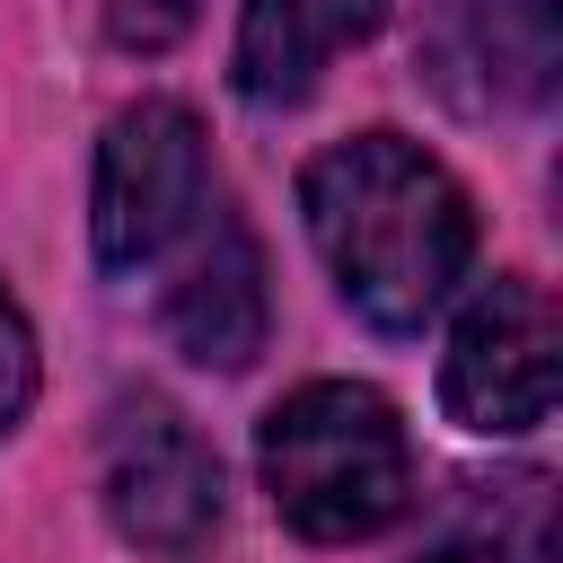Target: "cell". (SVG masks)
I'll use <instances>...</instances> for the list:
<instances>
[{"label": "cell", "instance_id": "obj_6", "mask_svg": "<svg viewBox=\"0 0 563 563\" xmlns=\"http://www.w3.org/2000/svg\"><path fill=\"white\" fill-rule=\"evenodd\" d=\"M413 70L449 114H537L563 79V0H440Z\"/></svg>", "mask_w": 563, "mask_h": 563}, {"label": "cell", "instance_id": "obj_9", "mask_svg": "<svg viewBox=\"0 0 563 563\" xmlns=\"http://www.w3.org/2000/svg\"><path fill=\"white\" fill-rule=\"evenodd\" d=\"M563 510L545 466H501V475H457L413 545V563H554Z\"/></svg>", "mask_w": 563, "mask_h": 563}, {"label": "cell", "instance_id": "obj_10", "mask_svg": "<svg viewBox=\"0 0 563 563\" xmlns=\"http://www.w3.org/2000/svg\"><path fill=\"white\" fill-rule=\"evenodd\" d=\"M194 18H202V0H114V9H106V35H114L123 53H167Z\"/></svg>", "mask_w": 563, "mask_h": 563}, {"label": "cell", "instance_id": "obj_4", "mask_svg": "<svg viewBox=\"0 0 563 563\" xmlns=\"http://www.w3.org/2000/svg\"><path fill=\"white\" fill-rule=\"evenodd\" d=\"M106 519L141 554H194L220 528V457L167 396H114L97 431Z\"/></svg>", "mask_w": 563, "mask_h": 563}, {"label": "cell", "instance_id": "obj_5", "mask_svg": "<svg viewBox=\"0 0 563 563\" xmlns=\"http://www.w3.org/2000/svg\"><path fill=\"white\" fill-rule=\"evenodd\" d=\"M554 378H563V317H554V299L537 282H519V273L475 290L457 334H449V361H440L449 422L484 431V440L537 431L554 413Z\"/></svg>", "mask_w": 563, "mask_h": 563}, {"label": "cell", "instance_id": "obj_3", "mask_svg": "<svg viewBox=\"0 0 563 563\" xmlns=\"http://www.w3.org/2000/svg\"><path fill=\"white\" fill-rule=\"evenodd\" d=\"M211 202V150L194 106L176 97H141L106 123L97 141V185H88V246L97 273H150L167 264V246L202 220Z\"/></svg>", "mask_w": 563, "mask_h": 563}, {"label": "cell", "instance_id": "obj_1", "mask_svg": "<svg viewBox=\"0 0 563 563\" xmlns=\"http://www.w3.org/2000/svg\"><path fill=\"white\" fill-rule=\"evenodd\" d=\"M299 220L343 308L378 334H422L475 264L466 185L405 132H352L299 167Z\"/></svg>", "mask_w": 563, "mask_h": 563}, {"label": "cell", "instance_id": "obj_7", "mask_svg": "<svg viewBox=\"0 0 563 563\" xmlns=\"http://www.w3.org/2000/svg\"><path fill=\"white\" fill-rule=\"evenodd\" d=\"M167 255H176V282H167V299H158L167 343H176L194 369H246V361L264 352V317H273L255 229L211 194L202 220H194Z\"/></svg>", "mask_w": 563, "mask_h": 563}, {"label": "cell", "instance_id": "obj_2", "mask_svg": "<svg viewBox=\"0 0 563 563\" xmlns=\"http://www.w3.org/2000/svg\"><path fill=\"white\" fill-rule=\"evenodd\" d=\"M255 466H264L282 528H299L308 545H361L396 528L413 501V440L396 405L361 378L290 387L255 431Z\"/></svg>", "mask_w": 563, "mask_h": 563}, {"label": "cell", "instance_id": "obj_8", "mask_svg": "<svg viewBox=\"0 0 563 563\" xmlns=\"http://www.w3.org/2000/svg\"><path fill=\"white\" fill-rule=\"evenodd\" d=\"M387 26V0H246L238 18V53H229V88L255 114L299 106L334 53L369 44Z\"/></svg>", "mask_w": 563, "mask_h": 563}, {"label": "cell", "instance_id": "obj_11", "mask_svg": "<svg viewBox=\"0 0 563 563\" xmlns=\"http://www.w3.org/2000/svg\"><path fill=\"white\" fill-rule=\"evenodd\" d=\"M26 405H35V334H26V317L0 299V431H18Z\"/></svg>", "mask_w": 563, "mask_h": 563}]
</instances>
